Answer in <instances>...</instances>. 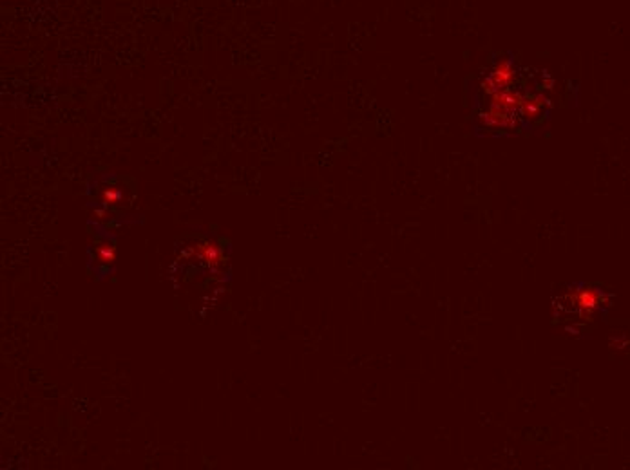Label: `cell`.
Here are the masks:
<instances>
[{"instance_id": "obj_1", "label": "cell", "mask_w": 630, "mask_h": 470, "mask_svg": "<svg viewBox=\"0 0 630 470\" xmlns=\"http://www.w3.org/2000/svg\"><path fill=\"white\" fill-rule=\"evenodd\" d=\"M518 78L520 71L515 58H511V55L500 56L493 64L491 71L482 78L480 90L485 96H489V94L497 93V90L511 89V87H516Z\"/></svg>"}, {"instance_id": "obj_2", "label": "cell", "mask_w": 630, "mask_h": 470, "mask_svg": "<svg viewBox=\"0 0 630 470\" xmlns=\"http://www.w3.org/2000/svg\"><path fill=\"white\" fill-rule=\"evenodd\" d=\"M567 299H569V302L575 306V309H578L579 316L585 318V321L591 318L594 313L600 311V309L603 308V306H607V302H609V295H607L603 290L591 286L570 290Z\"/></svg>"}, {"instance_id": "obj_3", "label": "cell", "mask_w": 630, "mask_h": 470, "mask_svg": "<svg viewBox=\"0 0 630 470\" xmlns=\"http://www.w3.org/2000/svg\"><path fill=\"white\" fill-rule=\"evenodd\" d=\"M549 105L551 100L544 93V89L538 87L536 93H529L527 90V94H525V98L522 102V107H520V120L525 121V123H532V121H536L538 118L544 116V112L547 111Z\"/></svg>"}, {"instance_id": "obj_4", "label": "cell", "mask_w": 630, "mask_h": 470, "mask_svg": "<svg viewBox=\"0 0 630 470\" xmlns=\"http://www.w3.org/2000/svg\"><path fill=\"white\" fill-rule=\"evenodd\" d=\"M187 255L196 257V259H202L212 269H218L219 266L223 264V253L219 250V246L216 243H197L194 246H190L187 250Z\"/></svg>"}, {"instance_id": "obj_5", "label": "cell", "mask_w": 630, "mask_h": 470, "mask_svg": "<svg viewBox=\"0 0 630 470\" xmlns=\"http://www.w3.org/2000/svg\"><path fill=\"white\" fill-rule=\"evenodd\" d=\"M96 255H98V259L102 262L111 264V262H114L116 259V250L114 246H111V244H100L98 250H96Z\"/></svg>"}, {"instance_id": "obj_6", "label": "cell", "mask_w": 630, "mask_h": 470, "mask_svg": "<svg viewBox=\"0 0 630 470\" xmlns=\"http://www.w3.org/2000/svg\"><path fill=\"white\" fill-rule=\"evenodd\" d=\"M102 199H103V203L114 205V203H118L122 199V192L120 190H116V188H107V190H103Z\"/></svg>"}, {"instance_id": "obj_7", "label": "cell", "mask_w": 630, "mask_h": 470, "mask_svg": "<svg viewBox=\"0 0 630 470\" xmlns=\"http://www.w3.org/2000/svg\"><path fill=\"white\" fill-rule=\"evenodd\" d=\"M95 215H96V219H103L105 217V212H103V210H96Z\"/></svg>"}]
</instances>
